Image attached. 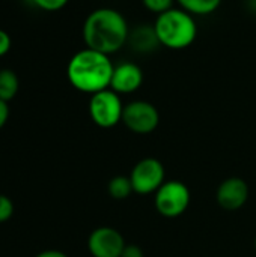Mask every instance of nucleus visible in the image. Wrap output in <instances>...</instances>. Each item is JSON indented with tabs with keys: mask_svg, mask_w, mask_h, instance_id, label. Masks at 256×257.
Segmentation results:
<instances>
[{
	"mask_svg": "<svg viewBox=\"0 0 256 257\" xmlns=\"http://www.w3.org/2000/svg\"><path fill=\"white\" fill-rule=\"evenodd\" d=\"M69 0H30V3H33L36 8L42 9V11H48V12H54V11H60L62 8L66 6Z\"/></svg>",
	"mask_w": 256,
	"mask_h": 257,
	"instance_id": "obj_16",
	"label": "nucleus"
},
{
	"mask_svg": "<svg viewBox=\"0 0 256 257\" xmlns=\"http://www.w3.org/2000/svg\"><path fill=\"white\" fill-rule=\"evenodd\" d=\"M121 257H145L143 250L136 244H127Z\"/></svg>",
	"mask_w": 256,
	"mask_h": 257,
	"instance_id": "obj_18",
	"label": "nucleus"
},
{
	"mask_svg": "<svg viewBox=\"0 0 256 257\" xmlns=\"http://www.w3.org/2000/svg\"><path fill=\"white\" fill-rule=\"evenodd\" d=\"M130 27L125 17L113 8L92 11L83 24V41L86 48L103 54H115L127 45Z\"/></svg>",
	"mask_w": 256,
	"mask_h": 257,
	"instance_id": "obj_1",
	"label": "nucleus"
},
{
	"mask_svg": "<svg viewBox=\"0 0 256 257\" xmlns=\"http://www.w3.org/2000/svg\"><path fill=\"white\" fill-rule=\"evenodd\" d=\"M122 123L136 134H149L157 130L160 123V113L157 107L148 101H131L124 105Z\"/></svg>",
	"mask_w": 256,
	"mask_h": 257,
	"instance_id": "obj_6",
	"label": "nucleus"
},
{
	"mask_svg": "<svg viewBox=\"0 0 256 257\" xmlns=\"http://www.w3.org/2000/svg\"><path fill=\"white\" fill-rule=\"evenodd\" d=\"M175 2L177 0H142L143 6L155 15H160V14L172 9Z\"/></svg>",
	"mask_w": 256,
	"mask_h": 257,
	"instance_id": "obj_15",
	"label": "nucleus"
},
{
	"mask_svg": "<svg viewBox=\"0 0 256 257\" xmlns=\"http://www.w3.org/2000/svg\"><path fill=\"white\" fill-rule=\"evenodd\" d=\"M127 45L137 54H151L157 51L158 47H161L154 26L146 24H139L134 29H130Z\"/></svg>",
	"mask_w": 256,
	"mask_h": 257,
	"instance_id": "obj_11",
	"label": "nucleus"
},
{
	"mask_svg": "<svg viewBox=\"0 0 256 257\" xmlns=\"http://www.w3.org/2000/svg\"><path fill=\"white\" fill-rule=\"evenodd\" d=\"M246 8H247L249 12L256 15V0H246Z\"/></svg>",
	"mask_w": 256,
	"mask_h": 257,
	"instance_id": "obj_22",
	"label": "nucleus"
},
{
	"mask_svg": "<svg viewBox=\"0 0 256 257\" xmlns=\"http://www.w3.org/2000/svg\"><path fill=\"white\" fill-rule=\"evenodd\" d=\"M130 181L134 193L137 194L157 193V190L164 184V167L157 158H143L133 167Z\"/></svg>",
	"mask_w": 256,
	"mask_h": 257,
	"instance_id": "obj_7",
	"label": "nucleus"
},
{
	"mask_svg": "<svg viewBox=\"0 0 256 257\" xmlns=\"http://www.w3.org/2000/svg\"><path fill=\"white\" fill-rule=\"evenodd\" d=\"M124 104L121 95L110 87L97 92L89 101V114L94 123L100 128H113L122 122Z\"/></svg>",
	"mask_w": 256,
	"mask_h": 257,
	"instance_id": "obj_4",
	"label": "nucleus"
},
{
	"mask_svg": "<svg viewBox=\"0 0 256 257\" xmlns=\"http://www.w3.org/2000/svg\"><path fill=\"white\" fill-rule=\"evenodd\" d=\"M152 26L161 47L169 50H184L190 47L198 36L195 17L181 8H172L157 15Z\"/></svg>",
	"mask_w": 256,
	"mask_h": 257,
	"instance_id": "obj_3",
	"label": "nucleus"
},
{
	"mask_svg": "<svg viewBox=\"0 0 256 257\" xmlns=\"http://www.w3.org/2000/svg\"><path fill=\"white\" fill-rule=\"evenodd\" d=\"M107 191L110 194L112 199L115 200H125L131 196V193H134L130 176H115L109 181L107 185Z\"/></svg>",
	"mask_w": 256,
	"mask_h": 257,
	"instance_id": "obj_14",
	"label": "nucleus"
},
{
	"mask_svg": "<svg viewBox=\"0 0 256 257\" xmlns=\"http://www.w3.org/2000/svg\"><path fill=\"white\" fill-rule=\"evenodd\" d=\"M155 209L166 218H177L183 215L190 205V190L184 182L167 181L155 193Z\"/></svg>",
	"mask_w": 256,
	"mask_h": 257,
	"instance_id": "obj_5",
	"label": "nucleus"
},
{
	"mask_svg": "<svg viewBox=\"0 0 256 257\" xmlns=\"http://www.w3.org/2000/svg\"><path fill=\"white\" fill-rule=\"evenodd\" d=\"M223 0H177L181 9L192 14L193 17H204L214 14Z\"/></svg>",
	"mask_w": 256,
	"mask_h": 257,
	"instance_id": "obj_12",
	"label": "nucleus"
},
{
	"mask_svg": "<svg viewBox=\"0 0 256 257\" xmlns=\"http://www.w3.org/2000/svg\"><path fill=\"white\" fill-rule=\"evenodd\" d=\"M255 250H256V238H255Z\"/></svg>",
	"mask_w": 256,
	"mask_h": 257,
	"instance_id": "obj_23",
	"label": "nucleus"
},
{
	"mask_svg": "<svg viewBox=\"0 0 256 257\" xmlns=\"http://www.w3.org/2000/svg\"><path fill=\"white\" fill-rule=\"evenodd\" d=\"M143 83L142 68L133 62H124L115 66L110 89L119 95H128L136 92Z\"/></svg>",
	"mask_w": 256,
	"mask_h": 257,
	"instance_id": "obj_10",
	"label": "nucleus"
},
{
	"mask_svg": "<svg viewBox=\"0 0 256 257\" xmlns=\"http://www.w3.org/2000/svg\"><path fill=\"white\" fill-rule=\"evenodd\" d=\"M20 89V80L12 69H0V99L9 102Z\"/></svg>",
	"mask_w": 256,
	"mask_h": 257,
	"instance_id": "obj_13",
	"label": "nucleus"
},
{
	"mask_svg": "<svg viewBox=\"0 0 256 257\" xmlns=\"http://www.w3.org/2000/svg\"><path fill=\"white\" fill-rule=\"evenodd\" d=\"M122 233L113 227H98L88 238V248L94 257H121L125 248Z\"/></svg>",
	"mask_w": 256,
	"mask_h": 257,
	"instance_id": "obj_8",
	"label": "nucleus"
},
{
	"mask_svg": "<svg viewBox=\"0 0 256 257\" xmlns=\"http://www.w3.org/2000/svg\"><path fill=\"white\" fill-rule=\"evenodd\" d=\"M115 65L110 56L84 48L75 53L66 66V77L71 86L83 93L94 95L110 87Z\"/></svg>",
	"mask_w": 256,
	"mask_h": 257,
	"instance_id": "obj_2",
	"label": "nucleus"
},
{
	"mask_svg": "<svg viewBox=\"0 0 256 257\" xmlns=\"http://www.w3.org/2000/svg\"><path fill=\"white\" fill-rule=\"evenodd\" d=\"M35 257H68L65 253L59 251V250H45V251H41L39 254H36Z\"/></svg>",
	"mask_w": 256,
	"mask_h": 257,
	"instance_id": "obj_21",
	"label": "nucleus"
},
{
	"mask_svg": "<svg viewBox=\"0 0 256 257\" xmlns=\"http://www.w3.org/2000/svg\"><path fill=\"white\" fill-rule=\"evenodd\" d=\"M9 119V107H8V102L0 99V130L6 125Z\"/></svg>",
	"mask_w": 256,
	"mask_h": 257,
	"instance_id": "obj_20",
	"label": "nucleus"
},
{
	"mask_svg": "<svg viewBox=\"0 0 256 257\" xmlns=\"http://www.w3.org/2000/svg\"><path fill=\"white\" fill-rule=\"evenodd\" d=\"M14 214V203L12 200L5 196V194H0V224L2 223H6Z\"/></svg>",
	"mask_w": 256,
	"mask_h": 257,
	"instance_id": "obj_17",
	"label": "nucleus"
},
{
	"mask_svg": "<svg viewBox=\"0 0 256 257\" xmlns=\"http://www.w3.org/2000/svg\"><path fill=\"white\" fill-rule=\"evenodd\" d=\"M216 200L219 206L225 211L234 212L241 209L249 200V185L241 178L225 179L216 193Z\"/></svg>",
	"mask_w": 256,
	"mask_h": 257,
	"instance_id": "obj_9",
	"label": "nucleus"
},
{
	"mask_svg": "<svg viewBox=\"0 0 256 257\" xmlns=\"http://www.w3.org/2000/svg\"><path fill=\"white\" fill-rule=\"evenodd\" d=\"M11 36L8 35V32L0 29V57L5 56L9 50H11Z\"/></svg>",
	"mask_w": 256,
	"mask_h": 257,
	"instance_id": "obj_19",
	"label": "nucleus"
}]
</instances>
